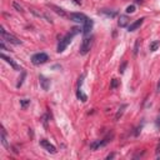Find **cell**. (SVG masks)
I'll return each instance as SVG.
<instances>
[{
	"label": "cell",
	"instance_id": "83f0119b",
	"mask_svg": "<svg viewBox=\"0 0 160 160\" xmlns=\"http://www.w3.org/2000/svg\"><path fill=\"white\" fill-rule=\"evenodd\" d=\"M143 1V0H136V3H142Z\"/></svg>",
	"mask_w": 160,
	"mask_h": 160
},
{
	"label": "cell",
	"instance_id": "7402d4cb",
	"mask_svg": "<svg viewBox=\"0 0 160 160\" xmlns=\"http://www.w3.org/2000/svg\"><path fill=\"white\" fill-rule=\"evenodd\" d=\"M101 13H104L105 15H108V16H115V13H111V11H106V10H101Z\"/></svg>",
	"mask_w": 160,
	"mask_h": 160
},
{
	"label": "cell",
	"instance_id": "603a6c76",
	"mask_svg": "<svg viewBox=\"0 0 160 160\" xmlns=\"http://www.w3.org/2000/svg\"><path fill=\"white\" fill-rule=\"evenodd\" d=\"M138 50H139V40H136L135 48H134V54H138Z\"/></svg>",
	"mask_w": 160,
	"mask_h": 160
},
{
	"label": "cell",
	"instance_id": "44dd1931",
	"mask_svg": "<svg viewBox=\"0 0 160 160\" xmlns=\"http://www.w3.org/2000/svg\"><path fill=\"white\" fill-rule=\"evenodd\" d=\"M14 8H15V9H16L18 11H20V13H24V10H23V8H21L20 5H19L18 3H14Z\"/></svg>",
	"mask_w": 160,
	"mask_h": 160
},
{
	"label": "cell",
	"instance_id": "ac0fdd59",
	"mask_svg": "<svg viewBox=\"0 0 160 160\" xmlns=\"http://www.w3.org/2000/svg\"><path fill=\"white\" fill-rule=\"evenodd\" d=\"M25 77H26V73H25V71H23V73H21V78H19V81L16 84V88H20L23 85V81H24Z\"/></svg>",
	"mask_w": 160,
	"mask_h": 160
},
{
	"label": "cell",
	"instance_id": "9c48e42d",
	"mask_svg": "<svg viewBox=\"0 0 160 160\" xmlns=\"http://www.w3.org/2000/svg\"><path fill=\"white\" fill-rule=\"evenodd\" d=\"M1 59H4V60H5V62H6L8 64H10V66H11V68H13V69H14V70H16V71H20V70H21V68H20V66H19V65H18V64H16V63H15V62H14V60H13V59H11V58H9V56H6V55H4V54H1Z\"/></svg>",
	"mask_w": 160,
	"mask_h": 160
},
{
	"label": "cell",
	"instance_id": "8992f818",
	"mask_svg": "<svg viewBox=\"0 0 160 160\" xmlns=\"http://www.w3.org/2000/svg\"><path fill=\"white\" fill-rule=\"evenodd\" d=\"M40 145L44 148L45 150L48 151V153H50V154H56V148L53 145V144H50L48 142V140H45V139H43V140H40Z\"/></svg>",
	"mask_w": 160,
	"mask_h": 160
},
{
	"label": "cell",
	"instance_id": "d4e9b609",
	"mask_svg": "<svg viewBox=\"0 0 160 160\" xmlns=\"http://www.w3.org/2000/svg\"><path fill=\"white\" fill-rule=\"evenodd\" d=\"M157 126L158 128L160 126V114H159V118H158V120H157Z\"/></svg>",
	"mask_w": 160,
	"mask_h": 160
},
{
	"label": "cell",
	"instance_id": "52a82bcc",
	"mask_svg": "<svg viewBox=\"0 0 160 160\" xmlns=\"http://www.w3.org/2000/svg\"><path fill=\"white\" fill-rule=\"evenodd\" d=\"M93 25H94V21L91 20V19L88 18L85 23H84V26H83V34L84 35H89L90 31H91V29H93Z\"/></svg>",
	"mask_w": 160,
	"mask_h": 160
},
{
	"label": "cell",
	"instance_id": "484cf974",
	"mask_svg": "<svg viewBox=\"0 0 160 160\" xmlns=\"http://www.w3.org/2000/svg\"><path fill=\"white\" fill-rule=\"evenodd\" d=\"M157 89H158V91H160V80H159V83H158V88H157Z\"/></svg>",
	"mask_w": 160,
	"mask_h": 160
},
{
	"label": "cell",
	"instance_id": "6da1fadb",
	"mask_svg": "<svg viewBox=\"0 0 160 160\" xmlns=\"http://www.w3.org/2000/svg\"><path fill=\"white\" fill-rule=\"evenodd\" d=\"M80 30H81V29H80V28H78V26H75V28H73V29H71L70 31L66 35L64 36L62 40L59 41V44H58V50H56V51H58V53H63L64 50H65L68 45H69V44L71 43V40H73V38H74L75 35H77V34H79V33H80Z\"/></svg>",
	"mask_w": 160,
	"mask_h": 160
},
{
	"label": "cell",
	"instance_id": "7c38bea8",
	"mask_svg": "<svg viewBox=\"0 0 160 160\" xmlns=\"http://www.w3.org/2000/svg\"><path fill=\"white\" fill-rule=\"evenodd\" d=\"M128 24H129V18L126 15H120L119 20H118V25L120 28H125V26H128Z\"/></svg>",
	"mask_w": 160,
	"mask_h": 160
},
{
	"label": "cell",
	"instance_id": "d6986e66",
	"mask_svg": "<svg viewBox=\"0 0 160 160\" xmlns=\"http://www.w3.org/2000/svg\"><path fill=\"white\" fill-rule=\"evenodd\" d=\"M30 104V100H28V99H23V100H20V105H21V108H26Z\"/></svg>",
	"mask_w": 160,
	"mask_h": 160
},
{
	"label": "cell",
	"instance_id": "cb8c5ba5",
	"mask_svg": "<svg viewBox=\"0 0 160 160\" xmlns=\"http://www.w3.org/2000/svg\"><path fill=\"white\" fill-rule=\"evenodd\" d=\"M125 66H126V62H124L123 65L120 66V73H124V68H125Z\"/></svg>",
	"mask_w": 160,
	"mask_h": 160
},
{
	"label": "cell",
	"instance_id": "e0dca14e",
	"mask_svg": "<svg viewBox=\"0 0 160 160\" xmlns=\"http://www.w3.org/2000/svg\"><path fill=\"white\" fill-rule=\"evenodd\" d=\"M119 85H120V80H118V79H113L111 83H110V88L111 89H116Z\"/></svg>",
	"mask_w": 160,
	"mask_h": 160
},
{
	"label": "cell",
	"instance_id": "4fadbf2b",
	"mask_svg": "<svg viewBox=\"0 0 160 160\" xmlns=\"http://www.w3.org/2000/svg\"><path fill=\"white\" fill-rule=\"evenodd\" d=\"M48 6H49V8H51V9H54V11H55L56 14L62 15V16H64V18L66 16V13H65V11H64V10L62 9V8H59V6H56V5H53V4H49Z\"/></svg>",
	"mask_w": 160,
	"mask_h": 160
},
{
	"label": "cell",
	"instance_id": "3957f363",
	"mask_svg": "<svg viewBox=\"0 0 160 160\" xmlns=\"http://www.w3.org/2000/svg\"><path fill=\"white\" fill-rule=\"evenodd\" d=\"M91 44H93V38L91 36H85L81 43V46H80V54L81 55H86L89 53Z\"/></svg>",
	"mask_w": 160,
	"mask_h": 160
},
{
	"label": "cell",
	"instance_id": "ba28073f",
	"mask_svg": "<svg viewBox=\"0 0 160 160\" xmlns=\"http://www.w3.org/2000/svg\"><path fill=\"white\" fill-rule=\"evenodd\" d=\"M109 142H110L109 138H105V139H103V140H96V142H94V143L90 144V148H91L93 150H96V149H99V148L105 146Z\"/></svg>",
	"mask_w": 160,
	"mask_h": 160
},
{
	"label": "cell",
	"instance_id": "7a4b0ae2",
	"mask_svg": "<svg viewBox=\"0 0 160 160\" xmlns=\"http://www.w3.org/2000/svg\"><path fill=\"white\" fill-rule=\"evenodd\" d=\"M0 33H1L3 40H6L8 43H10V44H14V45H21V40H19L16 36L11 35V34L6 33L5 30H4V28H1V30H0Z\"/></svg>",
	"mask_w": 160,
	"mask_h": 160
},
{
	"label": "cell",
	"instance_id": "4316f807",
	"mask_svg": "<svg viewBox=\"0 0 160 160\" xmlns=\"http://www.w3.org/2000/svg\"><path fill=\"white\" fill-rule=\"evenodd\" d=\"M111 158H114V154H111V155H108V159H111Z\"/></svg>",
	"mask_w": 160,
	"mask_h": 160
},
{
	"label": "cell",
	"instance_id": "ffe728a7",
	"mask_svg": "<svg viewBox=\"0 0 160 160\" xmlns=\"http://www.w3.org/2000/svg\"><path fill=\"white\" fill-rule=\"evenodd\" d=\"M135 11V6L134 5H129L128 8H126V13L128 14H133Z\"/></svg>",
	"mask_w": 160,
	"mask_h": 160
},
{
	"label": "cell",
	"instance_id": "5b68a950",
	"mask_svg": "<svg viewBox=\"0 0 160 160\" xmlns=\"http://www.w3.org/2000/svg\"><path fill=\"white\" fill-rule=\"evenodd\" d=\"M69 19H70V20H73V21H75V23H81V24H84L85 20L88 19V16L85 14H83V13H70L69 14Z\"/></svg>",
	"mask_w": 160,
	"mask_h": 160
},
{
	"label": "cell",
	"instance_id": "5bb4252c",
	"mask_svg": "<svg viewBox=\"0 0 160 160\" xmlns=\"http://www.w3.org/2000/svg\"><path fill=\"white\" fill-rule=\"evenodd\" d=\"M0 139H1V143L6 148V149H9V145H8V142H6V135H5V130H4V128L1 126V131H0Z\"/></svg>",
	"mask_w": 160,
	"mask_h": 160
},
{
	"label": "cell",
	"instance_id": "30bf717a",
	"mask_svg": "<svg viewBox=\"0 0 160 160\" xmlns=\"http://www.w3.org/2000/svg\"><path fill=\"white\" fill-rule=\"evenodd\" d=\"M144 20H145L144 18H140V19H138V20H135L134 23H131V24L128 26V30H129V31H135V30L144 23Z\"/></svg>",
	"mask_w": 160,
	"mask_h": 160
},
{
	"label": "cell",
	"instance_id": "2e32d148",
	"mask_svg": "<svg viewBox=\"0 0 160 160\" xmlns=\"http://www.w3.org/2000/svg\"><path fill=\"white\" fill-rule=\"evenodd\" d=\"M159 45H160V43L159 41H153V43L150 44V51H157L158 50V48H159Z\"/></svg>",
	"mask_w": 160,
	"mask_h": 160
},
{
	"label": "cell",
	"instance_id": "9a60e30c",
	"mask_svg": "<svg viewBox=\"0 0 160 160\" xmlns=\"http://www.w3.org/2000/svg\"><path fill=\"white\" fill-rule=\"evenodd\" d=\"M126 104H123V105H121V108L119 109V111H118L116 113V115H115V119L118 120V119H119V118L121 116V115H123V113H124V109H126Z\"/></svg>",
	"mask_w": 160,
	"mask_h": 160
},
{
	"label": "cell",
	"instance_id": "8fae6325",
	"mask_svg": "<svg viewBox=\"0 0 160 160\" xmlns=\"http://www.w3.org/2000/svg\"><path fill=\"white\" fill-rule=\"evenodd\" d=\"M39 81H40L41 88H43L45 91L49 90V88H50V80L46 79L45 77H43V75H40V77H39Z\"/></svg>",
	"mask_w": 160,
	"mask_h": 160
},
{
	"label": "cell",
	"instance_id": "277c9868",
	"mask_svg": "<svg viewBox=\"0 0 160 160\" xmlns=\"http://www.w3.org/2000/svg\"><path fill=\"white\" fill-rule=\"evenodd\" d=\"M48 60H49L48 54H45V53H38V54L33 55L31 63L34 64V65H41V64L46 63Z\"/></svg>",
	"mask_w": 160,
	"mask_h": 160
}]
</instances>
